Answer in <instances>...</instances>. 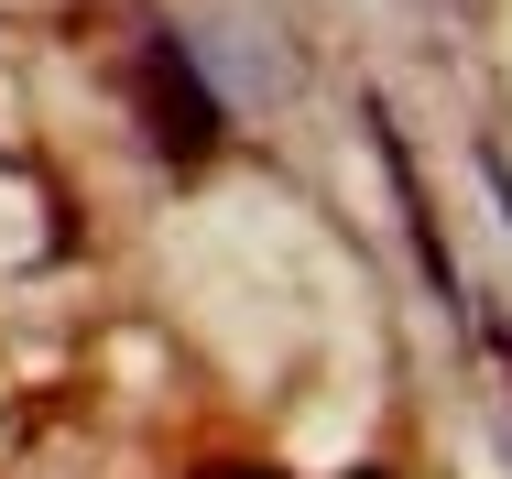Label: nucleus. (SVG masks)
Instances as JSON below:
<instances>
[{
    "label": "nucleus",
    "instance_id": "2",
    "mask_svg": "<svg viewBox=\"0 0 512 479\" xmlns=\"http://www.w3.org/2000/svg\"><path fill=\"white\" fill-rule=\"evenodd\" d=\"M218 479H251V469H218Z\"/></svg>",
    "mask_w": 512,
    "mask_h": 479
},
{
    "label": "nucleus",
    "instance_id": "3",
    "mask_svg": "<svg viewBox=\"0 0 512 479\" xmlns=\"http://www.w3.org/2000/svg\"><path fill=\"white\" fill-rule=\"evenodd\" d=\"M349 479H382V469H349Z\"/></svg>",
    "mask_w": 512,
    "mask_h": 479
},
{
    "label": "nucleus",
    "instance_id": "1",
    "mask_svg": "<svg viewBox=\"0 0 512 479\" xmlns=\"http://www.w3.org/2000/svg\"><path fill=\"white\" fill-rule=\"evenodd\" d=\"M131 98H142V131H153V153H164V164H207V153H218V131H229L218 88L197 77V55H186L175 33H153V44H142Z\"/></svg>",
    "mask_w": 512,
    "mask_h": 479
}]
</instances>
